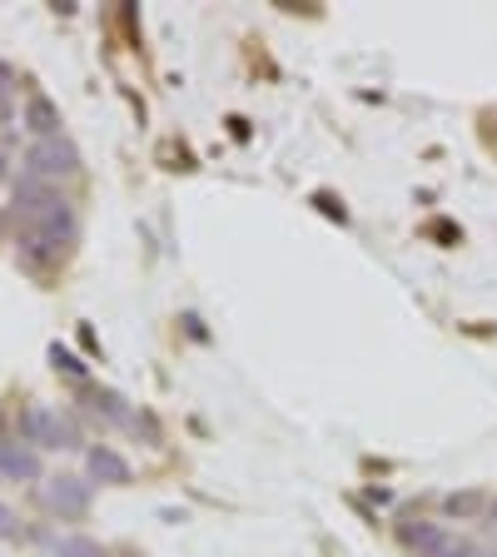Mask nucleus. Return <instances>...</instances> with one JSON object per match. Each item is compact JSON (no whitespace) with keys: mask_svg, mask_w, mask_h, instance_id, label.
Returning a JSON list of instances; mask_svg holds the SVG:
<instances>
[{"mask_svg":"<svg viewBox=\"0 0 497 557\" xmlns=\"http://www.w3.org/2000/svg\"><path fill=\"white\" fill-rule=\"evenodd\" d=\"M85 170L80 150H75V139L70 135H55V139H30L21 154V174L30 180H46V185H60V180H75Z\"/></svg>","mask_w":497,"mask_h":557,"instance_id":"1","label":"nucleus"},{"mask_svg":"<svg viewBox=\"0 0 497 557\" xmlns=\"http://www.w3.org/2000/svg\"><path fill=\"white\" fill-rule=\"evenodd\" d=\"M15 438L30 443L35 453H40V448H50V453L85 448L80 433H75V423H70V418H60L55 408H46V404H25L21 408V418H15Z\"/></svg>","mask_w":497,"mask_h":557,"instance_id":"2","label":"nucleus"},{"mask_svg":"<svg viewBox=\"0 0 497 557\" xmlns=\"http://www.w3.org/2000/svg\"><path fill=\"white\" fill-rule=\"evenodd\" d=\"M35 498H40V508H46L50 518L80 522L85 512H90V503H95V483L90 478H80V473H55V478H40Z\"/></svg>","mask_w":497,"mask_h":557,"instance_id":"3","label":"nucleus"},{"mask_svg":"<svg viewBox=\"0 0 497 557\" xmlns=\"http://www.w3.org/2000/svg\"><path fill=\"white\" fill-rule=\"evenodd\" d=\"M65 255H70V244L65 239H55V234H46V230H15V259H21V269L25 274H50V269H60L65 264Z\"/></svg>","mask_w":497,"mask_h":557,"instance_id":"4","label":"nucleus"},{"mask_svg":"<svg viewBox=\"0 0 497 557\" xmlns=\"http://www.w3.org/2000/svg\"><path fill=\"white\" fill-rule=\"evenodd\" d=\"M398 543H403L413 557H438L443 547L452 543V533L443 528V522H433V518H413V512H408V518H398Z\"/></svg>","mask_w":497,"mask_h":557,"instance_id":"5","label":"nucleus"},{"mask_svg":"<svg viewBox=\"0 0 497 557\" xmlns=\"http://www.w3.org/2000/svg\"><path fill=\"white\" fill-rule=\"evenodd\" d=\"M85 478H90V483H104V487H125L135 473H129V458L120 448L90 443V448H85Z\"/></svg>","mask_w":497,"mask_h":557,"instance_id":"6","label":"nucleus"},{"mask_svg":"<svg viewBox=\"0 0 497 557\" xmlns=\"http://www.w3.org/2000/svg\"><path fill=\"white\" fill-rule=\"evenodd\" d=\"M0 478H11V483H40L46 478V463H40V453L21 438H0Z\"/></svg>","mask_w":497,"mask_h":557,"instance_id":"7","label":"nucleus"},{"mask_svg":"<svg viewBox=\"0 0 497 557\" xmlns=\"http://www.w3.org/2000/svg\"><path fill=\"white\" fill-rule=\"evenodd\" d=\"M85 408H90L100 423H110V429H129V423H135V404H129L125 394H115V388L85 383Z\"/></svg>","mask_w":497,"mask_h":557,"instance_id":"8","label":"nucleus"},{"mask_svg":"<svg viewBox=\"0 0 497 557\" xmlns=\"http://www.w3.org/2000/svg\"><path fill=\"white\" fill-rule=\"evenodd\" d=\"M21 125L30 129L35 139H55V135H65V120H60V104L50 100V95H40V90H30L25 95V115H21Z\"/></svg>","mask_w":497,"mask_h":557,"instance_id":"9","label":"nucleus"},{"mask_svg":"<svg viewBox=\"0 0 497 557\" xmlns=\"http://www.w3.org/2000/svg\"><path fill=\"white\" fill-rule=\"evenodd\" d=\"M50 553L55 557H104V547L90 533H55L50 537Z\"/></svg>","mask_w":497,"mask_h":557,"instance_id":"10","label":"nucleus"},{"mask_svg":"<svg viewBox=\"0 0 497 557\" xmlns=\"http://www.w3.org/2000/svg\"><path fill=\"white\" fill-rule=\"evenodd\" d=\"M477 512H487L483 493H448L443 498V518H477Z\"/></svg>","mask_w":497,"mask_h":557,"instance_id":"11","label":"nucleus"},{"mask_svg":"<svg viewBox=\"0 0 497 557\" xmlns=\"http://www.w3.org/2000/svg\"><path fill=\"white\" fill-rule=\"evenodd\" d=\"M15 85H21V75L11 65H0V125L5 129H15Z\"/></svg>","mask_w":497,"mask_h":557,"instance_id":"12","label":"nucleus"},{"mask_svg":"<svg viewBox=\"0 0 497 557\" xmlns=\"http://www.w3.org/2000/svg\"><path fill=\"white\" fill-rule=\"evenodd\" d=\"M50 363H55V373H70V379L80 383V388H85V383H90V369H85V363L75 359V354H70V348L50 344Z\"/></svg>","mask_w":497,"mask_h":557,"instance_id":"13","label":"nucleus"},{"mask_svg":"<svg viewBox=\"0 0 497 557\" xmlns=\"http://www.w3.org/2000/svg\"><path fill=\"white\" fill-rule=\"evenodd\" d=\"M0 537L11 543V537H21V518H15L11 503H0Z\"/></svg>","mask_w":497,"mask_h":557,"instance_id":"14","label":"nucleus"},{"mask_svg":"<svg viewBox=\"0 0 497 557\" xmlns=\"http://www.w3.org/2000/svg\"><path fill=\"white\" fill-rule=\"evenodd\" d=\"M473 553H477V543H468V537H458V533H452V543L443 547L438 557H473Z\"/></svg>","mask_w":497,"mask_h":557,"instance_id":"15","label":"nucleus"},{"mask_svg":"<svg viewBox=\"0 0 497 557\" xmlns=\"http://www.w3.org/2000/svg\"><path fill=\"white\" fill-rule=\"evenodd\" d=\"M5 180H11V154L0 150V185H5Z\"/></svg>","mask_w":497,"mask_h":557,"instance_id":"16","label":"nucleus"},{"mask_svg":"<svg viewBox=\"0 0 497 557\" xmlns=\"http://www.w3.org/2000/svg\"><path fill=\"white\" fill-rule=\"evenodd\" d=\"M487 522L497 528V498H487Z\"/></svg>","mask_w":497,"mask_h":557,"instance_id":"17","label":"nucleus"},{"mask_svg":"<svg viewBox=\"0 0 497 557\" xmlns=\"http://www.w3.org/2000/svg\"><path fill=\"white\" fill-rule=\"evenodd\" d=\"M473 557H497V553H493V547H477V553H473Z\"/></svg>","mask_w":497,"mask_h":557,"instance_id":"18","label":"nucleus"},{"mask_svg":"<svg viewBox=\"0 0 497 557\" xmlns=\"http://www.w3.org/2000/svg\"><path fill=\"white\" fill-rule=\"evenodd\" d=\"M0 230H5V209H0Z\"/></svg>","mask_w":497,"mask_h":557,"instance_id":"19","label":"nucleus"},{"mask_svg":"<svg viewBox=\"0 0 497 557\" xmlns=\"http://www.w3.org/2000/svg\"><path fill=\"white\" fill-rule=\"evenodd\" d=\"M120 557H135V553H120Z\"/></svg>","mask_w":497,"mask_h":557,"instance_id":"20","label":"nucleus"},{"mask_svg":"<svg viewBox=\"0 0 497 557\" xmlns=\"http://www.w3.org/2000/svg\"><path fill=\"white\" fill-rule=\"evenodd\" d=\"M0 557H5V553H0Z\"/></svg>","mask_w":497,"mask_h":557,"instance_id":"21","label":"nucleus"}]
</instances>
